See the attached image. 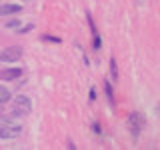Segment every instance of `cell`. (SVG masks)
<instances>
[{"label":"cell","mask_w":160,"mask_h":150,"mask_svg":"<svg viewBox=\"0 0 160 150\" xmlns=\"http://www.w3.org/2000/svg\"><path fill=\"white\" fill-rule=\"evenodd\" d=\"M20 130H22L20 124H14L12 120H4L0 122V140H12Z\"/></svg>","instance_id":"1"},{"label":"cell","mask_w":160,"mask_h":150,"mask_svg":"<svg viewBox=\"0 0 160 150\" xmlns=\"http://www.w3.org/2000/svg\"><path fill=\"white\" fill-rule=\"evenodd\" d=\"M30 110H32V100L24 96V94H18L14 98V114L16 116H26V114H30Z\"/></svg>","instance_id":"2"},{"label":"cell","mask_w":160,"mask_h":150,"mask_svg":"<svg viewBox=\"0 0 160 150\" xmlns=\"http://www.w3.org/2000/svg\"><path fill=\"white\" fill-rule=\"evenodd\" d=\"M142 128H144V118H142V114L132 112V114L128 116V130H130V134H132L134 138H138L140 132H142Z\"/></svg>","instance_id":"3"},{"label":"cell","mask_w":160,"mask_h":150,"mask_svg":"<svg viewBox=\"0 0 160 150\" xmlns=\"http://www.w3.org/2000/svg\"><path fill=\"white\" fill-rule=\"evenodd\" d=\"M22 58V48L20 46H10L0 52V62H16Z\"/></svg>","instance_id":"4"},{"label":"cell","mask_w":160,"mask_h":150,"mask_svg":"<svg viewBox=\"0 0 160 150\" xmlns=\"http://www.w3.org/2000/svg\"><path fill=\"white\" fill-rule=\"evenodd\" d=\"M22 6L20 4H14V2H8V4H0V16H8V14H18Z\"/></svg>","instance_id":"5"},{"label":"cell","mask_w":160,"mask_h":150,"mask_svg":"<svg viewBox=\"0 0 160 150\" xmlns=\"http://www.w3.org/2000/svg\"><path fill=\"white\" fill-rule=\"evenodd\" d=\"M20 74H22L20 68H8V70H2V72H0V78L2 80H16Z\"/></svg>","instance_id":"6"},{"label":"cell","mask_w":160,"mask_h":150,"mask_svg":"<svg viewBox=\"0 0 160 150\" xmlns=\"http://www.w3.org/2000/svg\"><path fill=\"white\" fill-rule=\"evenodd\" d=\"M8 100H10V90L4 88V86H0V104L8 102Z\"/></svg>","instance_id":"7"},{"label":"cell","mask_w":160,"mask_h":150,"mask_svg":"<svg viewBox=\"0 0 160 150\" xmlns=\"http://www.w3.org/2000/svg\"><path fill=\"white\" fill-rule=\"evenodd\" d=\"M104 90H106V96H108V100H110V104H114V92H112V86H110L108 80L104 82Z\"/></svg>","instance_id":"8"},{"label":"cell","mask_w":160,"mask_h":150,"mask_svg":"<svg viewBox=\"0 0 160 150\" xmlns=\"http://www.w3.org/2000/svg\"><path fill=\"white\" fill-rule=\"evenodd\" d=\"M110 74H112V80H118V66H116V60H110Z\"/></svg>","instance_id":"9"},{"label":"cell","mask_w":160,"mask_h":150,"mask_svg":"<svg viewBox=\"0 0 160 150\" xmlns=\"http://www.w3.org/2000/svg\"><path fill=\"white\" fill-rule=\"evenodd\" d=\"M44 40H46V42H52V44H60V42H62L58 36H50V34H46V36H44Z\"/></svg>","instance_id":"10"},{"label":"cell","mask_w":160,"mask_h":150,"mask_svg":"<svg viewBox=\"0 0 160 150\" xmlns=\"http://www.w3.org/2000/svg\"><path fill=\"white\" fill-rule=\"evenodd\" d=\"M92 46L96 48V50H98L100 46H102V42H100V36H98V34H94V40H92Z\"/></svg>","instance_id":"11"},{"label":"cell","mask_w":160,"mask_h":150,"mask_svg":"<svg viewBox=\"0 0 160 150\" xmlns=\"http://www.w3.org/2000/svg\"><path fill=\"white\" fill-rule=\"evenodd\" d=\"M18 26H20L18 20H10V22H6V28H16L18 30Z\"/></svg>","instance_id":"12"},{"label":"cell","mask_w":160,"mask_h":150,"mask_svg":"<svg viewBox=\"0 0 160 150\" xmlns=\"http://www.w3.org/2000/svg\"><path fill=\"white\" fill-rule=\"evenodd\" d=\"M32 28H34V24H26V26H24V28H20L18 32H28V30H32Z\"/></svg>","instance_id":"13"},{"label":"cell","mask_w":160,"mask_h":150,"mask_svg":"<svg viewBox=\"0 0 160 150\" xmlns=\"http://www.w3.org/2000/svg\"><path fill=\"white\" fill-rule=\"evenodd\" d=\"M94 98H96V90L92 88V90H90V100H94Z\"/></svg>","instance_id":"14"}]
</instances>
